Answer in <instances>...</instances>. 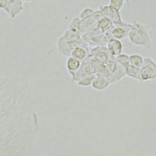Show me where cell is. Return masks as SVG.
<instances>
[{
  "instance_id": "obj_10",
  "label": "cell",
  "mask_w": 156,
  "mask_h": 156,
  "mask_svg": "<svg viewBox=\"0 0 156 156\" xmlns=\"http://www.w3.org/2000/svg\"><path fill=\"white\" fill-rule=\"evenodd\" d=\"M90 52V49H89L88 46H76L72 49L71 56L82 62L87 58Z\"/></svg>"
},
{
  "instance_id": "obj_16",
  "label": "cell",
  "mask_w": 156,
  "mask_h": 156,
  "mask_svg": "<svg viewBox=\"0 0 156 156\" xmlns=\"http://www.w3.org/2000/svg\"><path fill=\"white\" fill-rule=\"evenodd\" d=\"M68 29L82 36V24L81 20L79 17H75L72 20L69 25Z\"/></svg>"
},
{
  "instance_id": "obj_14",
  "label": "cell",
  "mask_w": 156,
  "mask_h": 156,
  "mask_svg": "<svg viewBox=\"0 0 156 156\" xmlns=\"http://www.w3.org/2000/svg\"><path fill=\"white\" fill-rule=\"evenodd\" d=\"M125 72H126V75L127 76L142 82L141 77H140V68H139V67L133 66L132 64H129L128 66H127L125 68Z\"/></svg>"
},
{
  "instance_id": "obj_6",
  "label": "cell",
  "mask_w": 156,
  "mask_h": 156,
  "mask_svg": "<svg viewBox=\"0 0 156 156\" xmlns=\"http://www.w3.org/2000/svg\"><path fill=\"white\" fill-rule=\"evenodd\" d=\"M90 55L104 64L108 62L112 58L107 48L104 46H95L94 48L90 49Z\"/></svg>"
},
{
  "instance_id": "obj_11",
  "label": "cell",
  "mask_w": 156,
  "mask_h": 156,
  "mask_svg": "<svg viewBox=\"0 0 156 156\" xmlns=\"http://www.w3.org/2000/svg\"><path fill=\"white\" fill-rule=\"evenodd\" d=\"M113 27L114 24L112 21L105 16H101L96 23V27L103 33L110 32Z\"/></svg>"
},
{
  "instance_id": "obj_18",
  "label": "cell",
  "mask_w": 156,
  "mask_h": 156,
  "mask_svg": "<svg viewBox=\"0 0 156 156\" xmlns=\"http://www.w3.org/2000/svg\"><path fill=\"white\" fill-rule=\"evenodd\" d=\"M96 77V75L95 73H91L85 75L83 77L82 79H80L79 82H78V85L82 87H87L92 85V83L93 82L94 79Z\"/></svg>"
},
{
  "instance_id": "obj_13",
  "label": "cell",
  "mask_w": 156,
  "mask_h": 156,
  "mask_svg": "<svg viewBox=\"0 0 156 156\" xmlns=\"http://www.w3.org/2000/svg\"><path fill=\"white\" fill-rule=\"evenodd\" d=\"M128 31L129 29L125 27L120 26H114L110 31L111 37L120 40L128 37Z\"/></svg>"
},
{
  "instance_id": "obj_22",
  "label": "cell",
  "mask_w": 156,
  "mask_h": 156,
  "mask_svg": "<svg viewBox=\"0 0 156 156\" xmlns=\"http://www.w3.org/2000/svg\"><path fill=\"white\" fill-rule=\"evenodd\" d=\"M8 6V0H0V9L6 12Z\"/></svg>"
},
{
  "instance_id": "obj_15",
  "label": "cell",
  "mask_w": 156,
  "mask_h": 156,
  "mask_svg": "<svg viewBox=\"0 0 156 156\" xmlns=\"http://www.w3.org/2000/svg\"><path fill=\"white\" fill-rule=\"evenodd\" d=\"M80 66H81V61L73 58L72 56L68 57L66 62V67L67 71H69V73L76 71L79 69Z\"/></svg>"
},
{
  "instance_id": "obj_19",
  "label": "cell",
  "mask_w": 156,
  "mask_h": 156,
  "mask_svg": "<svg viewBox=\"0 0 156 156\" xmlns=\"http://www.w3.org/2000/svg\"><path fill=\"white\" fill-rule=\"evenodd\" d=\"M115 59L119 65H120L124 69L126 68L127 66L130 64V58L129 55L125 53H121L119 55L115 57Z\"/></svg>"
},
{
  "instance_id": "obj_7",
  "label": "cell",
  "mask_w": 156,
  "mask_h": 156,
  "mask_svg": "<svg viewBox=\"0 0 156 156\" xmlns=\"http://www.w3.org/2000/svg\"><path fill=\"white\" fill-rule=\"evenodd\" d=\"M106 48H107L109 53H110L111 56L117 57L119 54L122 53L124 46L123 44L121 43V41L119 40L111 37L107 41Z\"/></svg>"
},
{
  "instance_id": "obj_2",
  "label": "cell",
  "mask_w": 156,
  "mask_h": 156,
  "mask_svg": "<svg viewBox=\"0 0 156 156\" xmlns=\"http://www.w3.org/2000/svg\"><path fill=\"white\" fill-rule=\"evenodd\" d=\"M98 10L102 16L108 17L113 23L114 26H120L129 30L132 28V24H128L122 20L119 10L114 9L109 5H101Z\"/></svg>"
},
{
  "instance_id": "obj_9",
  "label": "cell",
  "mask_w": 156,
  "mask_h": 156,
  "mask_svg": "<svg viewBox=\"0 0 156 156\" xmlns=\"http://www.w3.org/2000/svg\"><path fill=\"white\" fill-rule=\"evenodd\" d=\"M87 59L89 61L90 65L92 68V71L95 73V75L103 74L106 71V64L98 60L97 59L94 58L92 55H89L87 57Z\"/></svg>"
},
{
  "instance_id": "obj_17",
  "label": "cell",
  "mask_w": 156,
  "mask_h": 156,
  "mask_svg": "<svg viewBox=\"0 0 156 156\" xmlns=\"http://www.w3.org/2000/svg\"><path fill=\"white\" fill-rule=\"evenodd\" d=\"M130 58V64L133 65L137 67L140 68L143 64H144V58L139 54H132L131 55H129Z\"/></svg>"
},
{
  "instance_id": "obj_1",
  "label": "cell",
  "mask_w": 156,
  "mask_h": 156,
  "mask_svg": "<svg viewBox=\"0 0 156 156\" xmlns=\"http://www.w3.org/2000/svg\"><path fill=\"white\" fill-rule=\"evenodd\" d=\"M128 37L133 45L141 46L146 51L151 50V32L149 27L142 23L133 21L132 27L128 31Z\"/></svg>"
},
{
  "instance_id": "obj_3",
  "label": "cell",
  "mask_w": 156,
  "mask_h": 156,
  "mask_svg": "<svg viewBox=\"0 0 156 156\" xmlns=\"http://www.w3.org/2000/svg\"><path fill=\"white\" fill-rule=\"evenodd\" d=\"M140 77L142 82L156 79V63L153 59L144 58V64L140 67Z\"/></svg>"
},
{
  "instance_id": "obj_23",
  "label": "cell",
  "mask_w": 156,
  "mask_h": 156,
  "mask_svg": "<svg viewBox=\"0 0 156 156\" xmlns=\"http://www.w3.org/2000/svg\"><path fill=\"white\" fill-rule=\"evenodd\" d=\"M126 2L127 3V5H128V6L130 9V0H126Z\"/></svg>"
},
{
  "instance_id": "obj_21",
  "label": "cell",
  "mask_w": 156,
  "mask_h": 156,
  "mask_svg": "<svg viewBox=\"0 0 156 156\" xmlns=\"http://www.w3.org/2000/svg\"><path fill=\"white\" fill-rule=\"evenodd\" d=\"M126 0H110L109 2V6L114 8V9L120 10L123 7L124 2Z\"/></svg>"
},
{
  "instance_id": "obj_8",
  "label": "cell",
  "mask_w": 156,
  "mask_h": 156,
  "mask_svg": "<svg viewBox=\"0 0 156 156\" xmlns=\"http://www.w3.org/2000/svg\"><path fill=\"white\" fill-rule=\"evenodd\" d=\"M110 84V82L103 75H96V77L91 86L94 90H97V91H102L106 89Z\"/></svg>"
},
{
  "instance_id": "obj_12",
  "label": "cell",
  "mask_w": 156,
  "mask_h": 156,
  "mask_svg": "<svg viewBox=\"0 0 156 156\" xmlns=\"http://www.w3.org/2000/svg\"><path fill=\"white\" fill-rule=\"evenodd\" d=\"M57 48L60 54L65 57L71 56L72 49L69 47L68 43H67L65 38L62 35L57 41Z\"/></svg>"
},
{
  "instance_id": "obj_4",
  "label": "cell",
  "mask_w": 156,
  "mask_h": 156,
  "mask_svg": "<svg viewBox=\"0 0 156 156\" xmlns=\"http://www.w3.org/2000/svg\"><path fill=\"white\" fill-rule=\"evenodd\" d=\"M91 73H94L92 68H91L87 58L81 62V66H80L79 70H77L75 72L69 73L70 75L72 76V82H78L80 79L85 77V75Z\"/></svg>"
},
{
  "instance_id": "obj_5",
  "label": "cell",
  "mask_w": 156,
  "mask_h": 156,
  "mask_svg": "<svg viewBox=\"0 0 156 156\" xmlns=\"http://www.w3.org/2000/svg\"><path fill=\"white\" fill-rule=\"evenodd\" d=\"M31 1V0H8L6 13L10 18H15L23 10V2Z\"/></svg>"
},
{
  "instance_id": "obj_20",
  "label": "cell",
  "mask_w": 156,
  "mask_h": 156,
  "mask_svg": "<svg viewBox=\"0 0 156 156\" xmlns=\"http://www.w3.org/2000/svg\"><path fill=\"white\" fill-rule=\"evenodd\" d=\"M95 11L92 9H90V8H86V9H83L80 13L79 15V17L80 18V20H84L85 19H87L90 17H92V15H94V14L95 13Z\"/></svg>"
}]
</instances>
